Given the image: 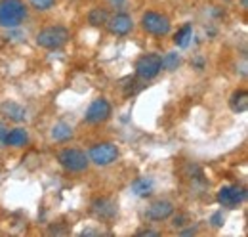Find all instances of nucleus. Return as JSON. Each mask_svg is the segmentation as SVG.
Here are the masks:
<instances>
[{"label": "nucleus", "instance_id": "nucleus-17", "mask_svg": "<svg viewBox=\"0 0 248 237\" xmlns=\"http://www.w3.org/2000/svg\"><path fill=\"white\" fill-rule=\"evenodd\" d=\"M191 40H193V25H189V23H186L182 29H178V33L174 34V44L178 48H187Z\"/></svg>", "mask_w": 248, "mask_h": 237}, {"label": "nucleus", "instance_id": "nucleus-27", "mask_svg": "<svg viewBox=\"0 0 248 237\" xmlns=\"http://www.w3.org/2000/svg\"><path fill=\"white\" fill-rule=\"evenodd\" d=\"M111 2H115V4H121V2H124V0H111Z\"/></svg>", "mask_w": 248, "mask_h": 237}, {"label": "nucleus", "instance_id": "nucleus-4", "mask_svg": "<svg viewBox=\"0 0 248 237\" xmlns=\"http://www.w3.org/2000/svg\"><path fill=\"white\" fill-rule=\"evenodd\" d=\"M88 159H90V163L97 165V167H109L119 159V148L111 142L93 144L92 148L88 149Z\"/></svg>", "mask_w": 248, "mask_h": 237}, {"label": "nucleus", "instance_id": "nucleus-3", "mask_svg": "<svg viewBox=\"0 0 248 237\" xmlns=\"http://www.w3.org/2000/svg\"><path fill=\"white\" fill-rule=\"evenodd\" d=\"M58 161L67 172H84L90 165L88 155L82 149L77 148H65L60 151Z\"/></svg>", "mask_w": 248, "mask_h": 237}, {"label": "nucleus", "instance_id": "nucleus-15", "mask_svg": "<svg viewBox=\"0 0 248 237\" xmlns=\"http://www.w3.org/2000/svg\"><path fill=\"white\" fill-rule=\"evenodd\" d=\"M2 113H4L8 118L16 120V122L25 120V115H27V111H25L19 103H16V102H6V103L2 105Z\"/></svg>", "mask_w": 248, "mask_h": 237}, {"label": "nucleus", "instance_id": "nucleus-19", "mask_svg": "<svg viewBox=\"0 0 248 237\" xmlns=\"http://www.w3.org/2000/svg\"><path fill=\"white\" fill-rule=\"evenodd\" d=\"M180 63H182V58H180L178 52H168L164 58H160V67L164 71H170V73L176 71L180 67Z\"/></svg>", "mask_w": 248, "mask_h": 237}, {"label": "nucleus", "instance_id": "nucleus-2", "mask_svg": "<svg viewBox=\"0 0 248 237\" xmlns=\"http://www.w3.org/2000/svg\"><path fill=\"white\" fill-rule=\"evenodd\" d=\"M71 34H69V29L63 27V25H52V27H46V29L38 31L34 40L40 48L44 50H60L63 48L67 42H69Z\"/></svg>", "mask_w": 248, "mask_h": 237}, {"label": "nucleus", "instance_id": "nucleus-26", "mask_svg": "<svg viewBox=\"0 0 248 237\" xmlns=\"http://www.w3.org/2000/svg\"><path fill=\"white\" fill-rule=\"evenodd\" d=\"M241 6H243V10H248V0H241Z\"/></svg>", "mask_w": 248, "mask_h": 237}, {"label": "nucleus", "instance_id": "nucleus-18", "mask_svg": "<svg viewBox=\"0 0 248 237\" xmlns=\"http://www.w3.org/2000/svg\"><path fill=\"white\" fill-rule=\"evenodd\" d=\"M107 19H109V12H107L105 8H93V10H90V14H88V23H90L92 27H101V25H105Z\"/></svg>", "mask_w": 248, "mask_h": 237}, {"label": "nucleus", "instance_id": "nucleus-22", "mask_svg": "<svg viewBox=\"0 0 248 237\" xmlns=\"http://www.w3.org/2000/svg\"><path fill=\"white\" fill-rule=\"evenodd\" d=\"M184 222H186V216H184V214H182V216H176V220H174V226H176V228H182V226H186Z\"/></svg>", "mask_w": 248, "mask_h": 237}, {"label": "nucleus", "instance_id": "nucleus-24", "mask_svg": "<svg viewBox=\"0 0 248 237\" xmlns=\"http://www.w3.org/2000/svg\"><path fill=\"white\" fill-rule=\"evenodd\" d=\"M193 234H197V228H191V230H186V232H182V236H193Z\"/></svg>", "mask_w": 248, "mask_h": 237}, {"label": "nucleus", "instance_id": "nucleus-5", "mask_svg": "<svg viewBox=\"0 0 248 237\" xmlns=\"http://www.w3.org/2000/svg\"><path fill=\"white\" fill-rule=\"evenodd\" d=\"M141 29L153 36H166L172 29V23H170L168 16H164V14L145 12L141 16Z\"/></svg>", "mask_w": 248, "mask_h": 237}, {"label": "nucleus", "instance_id": "nucleus-23", "mask_svg": "<svg viewBox=\"0 0 248 237\" xmlns=\"http://www.w3.org/2000/svg\"><path fill=\"white\" fill-rule=\"evenodd\" d=\"M140 236H143V237H156V236H158V232H153V230H143V232H140Z\"/></svg>", "mask_w": 248, "mask_h": 237}, {"label": "nucleus", "instance_id": "nucleus-14", "mask_svg": "<svg viewBox=\"0 0 248 237\" xmlns=\"http://www.w3.org/2000/svg\"><path fill=\"white\" fill-rule=\"evenodd\" d=\"M229 107L235 113H245L248 107V94L247 90H235L233 96L229 98Z\"/></svg>", "mask_w": 248, "mask_h": 237}, {"label": "nucleus", "instance_id": "nucleus-10", "mask_svg": "<svg viewBox=\"0 0 248 237\" xmlns=\"http://www.w3.org/2000/svg\"><path fill=\"white\" fill-rule=\"evenodd\" d=\"M174 205L170 203V201H166V199H156L153 201L147 210H145V216L149 218V220H155V222H162V220H166V218H170L172 214H174Z\"/></svg>", "mask_w": 248, "mask_h": 237}, {"label": "nucleus", "instance_id": "nucleus-12", "mask_svg": "<svg viewBox=\"0 0 248 237\" xmlns=\"http://www.w3.org/2000/svg\"><path fill=\"white\" fill-rule=\"evenodd\" d=\"M153 187H155L153 178L143 176L132 182V191H134L138 197H147V195H151V193H153Z\"/></svg>", "mask_w": 248, "mask_h": 237}, {"label": "nucleus", "instance_id": "nucleus-6", "mask_svg": "<svg viewBox=\"0 0 248 237\" xmlns=\"http://www.w3.org/2000/svg\"><path fill=\"white\" fill-rule=\"evenodd\" d=\"M162 71L160 67V56L158 54H143L136 61V75L143 81H151Z\"/></svg>", "mask_w": 248, "mask_h": 237}, {"label": "nucleus", "instance_id": "nucleus-25", "mask_svg": "<svg viewBox=\"0 0 248 237\" xmlns=\"http://www.w3.org/2000/svg\"><path fill=\"white\" fill-rule=\"evenodd\" d=\"M4 136H6V128L0 124V144H2V140H4Z\"/></svg>", "mask_w": 248, "mask_h": 237}, {"label": "nucleus", "instance_id": "nucleus-8", "mask_svg": "<svg viewBox=\"0 0 248 237\" xmlns=\"http://www.w3.org/2000/svg\"><path fill=\"white\" fill-rule=\"evenodd\" d=\"M109 117H111V103L105 98H95L90 103V107L86 109L84 120L88 124H101Z\"/></svg>", "mask_w": 248, "mask_h": 237}, {"label": "nucleus", "instance_id": "nucleus-7", "mask_svg": "<svg viewBox=\"0 0 248 237\" xmlns=\"http://www.w3.org/2000/svg\"><path fill=\"white\" fill-rule=\"evenodd\" d=\"M247 201V189L243 186H223L217 191V203L223 208H235Z\"/></svg>", "mask_w": 248, "mask_h": 237}, {"label": "nucleus", "instance_id": "nucleus-16", "mask_svg": "<svg viewBox=\"0 0 248 237\" xmlns=\"http://www.w3.org/2000/svg\"><path fill=\"white\" fill-rule=\"evenodd\" d=\"M73 138V128L67 122H56L52 126V140L54 142H67Z\"/></svg>", "mask_w": 248, "mask_h": 237}, {"label": "nucleus", "instance_id": "nucleus-21", "mask_svg": "<svg viewBox=\"0 0 248 237\" xmlns=\"http://www.w3.org/2000/svg\"><path fill=\"white\" fill-rule=\"evenodd\" d=\"M223 212L221 210H217V212H214L212 216H210V224L214 226V228H221V224H223Z\"/></svg>", "mask_w": 248, "mask_h": 237}, {"label": "nucleus", "instance_id": "nucleus-9", "mask_svg": "<svg viewBox=\"0 0 248 237\" xmlns=\"http://www.w3.org/2000/svg\"><path fill=\"white\" fill-rule=\"evenodd\" d=\"M107 29L109 33H113V34H117V36H124V34H128L130 31L134 29V21H132V17L128 16V14H115V16H109V19H107Z\"/></svg>", "mask_w": 248, "mask_h": 237}, {"label": "nucleus", "instance_id": "nucleus-20", "mask_svg": "<svg viewBox=\"0 0 248 237\" xmlns=\"http://www.w3.org/2000/svg\"><path fill=\"white\" fill-rule=\"evenodd\" d=\"M29 2H31L32 8L38 10V12H46L52 6H56V0H29Z\"/></svg>", "mask_w": 248, "mask_h": 237}, {"label": "nucleus", "instance_id": "nucleus-11", "mask_svg": "<svg viewBox=\"0 0 248 237\" xmlns=\"http://www.w3.org/2000/svg\"><path fill=\"white\" fill-rule=\"evenodd\" d=\"M29 142V134L25 128H14V130H6V136L2 140L4 146H10V148H21Z\"/></svg>", "mask_w": 248, "mask_h": 237}, {"label": "nucleus", "instance_id": "nucleus-13", "mask_svg": "<svg viewBox=\"0 0 248 237\" xmlns=\"http://www.w3.org/2000/svg\"><path fill=\"white\" fill-rule=\"evenodd\" d=\"M93 212L99 216V218H113L115 214H117V205L113 203V201H109V199H97L95 203L92 205Z\"/></svg>", "mask_w": 248, "mask_h": 237}, {"label": "nucleus", "instance_id": "nucleus-1", "mask_svg": "<svg viewBox=\"0 0 248 237\" xmlns=\"http://www.w3.org/2000/svg\"><path fill=\"white\" fill-rule=\"evenodd\" d=\"M27 19V6L23 0H0V27L16 29Z\"/></svg>", "mask_w": 248, "mask_h": 237}]
</instances>
